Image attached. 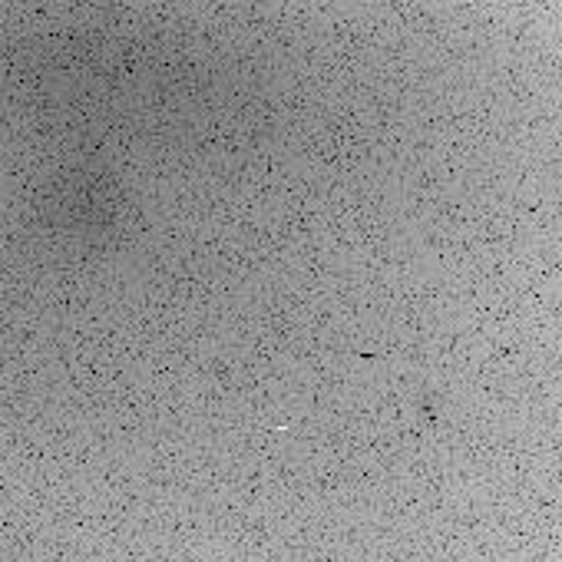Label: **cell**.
I'll use <instances>...</instances> for the list:
<instances>
[]
</instances>
